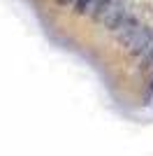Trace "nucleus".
Listing matches in <instances>:
<instances>
[{"label":"nucleus","mask_w":153,"mask_h":156,"mask_svg":"<svg viewBox=\"0 0 153 156\" xmlns=\"http://www.w3.org/2000/svg\"><path fill=\"white\" fill-rule=\"evenodd\" d=\"M111 2H114V0H95V2H93V9H90V21H102V16H104V12H107L109 9V5H111Z\"/></svg>","instance_id":"obj_4"},{"label":"nucleus","mask_w":153,"mask_h":156,"mask_svg":"<svg viewBox=\"0 0 153 156\" xmlns=\"http://www.w3.org/2000/svg\"><path fill=\"white\" fill-rule=\"evenodd\" d=\"M93 2L95 0H72V12L79 14V16H88L90 9H93Z\"/></svg>","instance_id":"obj_6"},{"label":"nucleus","mask_w":153,"mask_h":156,"mask_svg":"<svg viewBox=\"0 0 153 156\" xmlns=\"http://www.w3.org/2000/svg\"><path fill=\"white\" fill-rule=\"evenodd\" d=\"M58 5H72V0H56Z\"/></svg>","instance_id":"obj_7"},{"label":"nucleus","mask_w":153,"mask_h":156,"mask_svg":"<svg viewBox=\"0 0 153 156\" xmlns=\"http://www.w3.org/2000/svg\"><path fill=\"white\" fill-rule=\"evenodd\" d=\"M139 58H141V65H139V70L144 72V75H151V70H153V37H151V42H148L146 51L141 54Z\"/></svg>","instance_id":"obj_5"},{"label":"nucleus","mask_w":153,"mask_h":156,"mask_svg":"<svg viewBox=\"0 0 153 156\" xmlns=\"http://www.w3.org/2000/svg\"><path fill=\"white\" fill-rule=\"evenodd\" d=\"M139 26H141V21L137 19V16H132V14H127L125 19L116 26V30H114V33H116V40H118L123 47H127V42L132 40L134 33L139 30Z\"/></svg>","instance_id":"obj_3"},{"label":"nucleus","mask_w":153,"mask_h":156,"mask_svg":"<svg viewBox=\"0 0 153 156\" xmlns=\"http://www.w3.org/2000/svg\"><path fill=\"white\" fill-rule=\"evenodd\" d=\"M125 16H127V2L125 0H114V2L109 5V9L104 12V16H102V23H104L107 30L114 33L116 26H118Z\"/></svg>","instance_id":"obj_1"},{"label":"nucleus","mask_w":153,"mask_h":156,"mask_svg":"<svg viewBox=\"0 0 153 156\" xmlns=\"http://www.w3.org/2000/svg\"><path fill=\"white\" fill-rule=\"evenodd\" d=\"M151 37H153V28H148V26H139V30L132 35V40L127 42V54L130 56H141V54L146 51V47H148V42H151Z\"/></svg>","instance_id":"obj_2"}]
</instances>
